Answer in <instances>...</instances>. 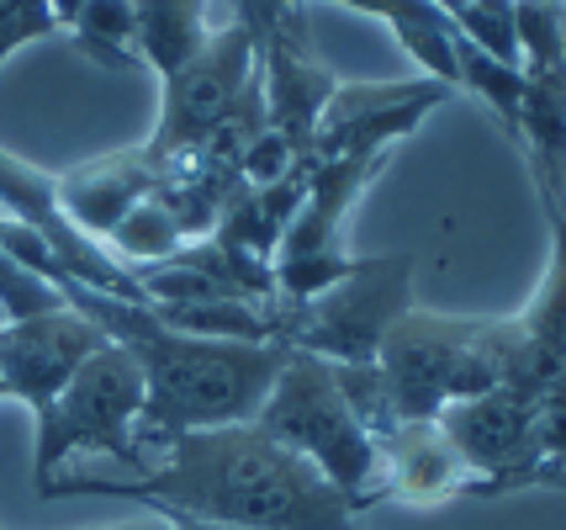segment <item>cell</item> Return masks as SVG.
Here are the masks:
<instances>
[{"label": "cell", "mask_w": 566, "mask_h": 530, "mask_svg": "<svg viewBox=\"0 0 566 530\" xmlns=\"http://www.w3.org/2000/svg\"><path fill=\"white\" fill-rule=\"evenodd\" d=\"M376 472H381V499L402 505H450L471 493V467L450 446L440 419H402V425L376 435Z\"/></svg>", "instance_id": "7c38bea8"}, {"label": "cell", "mask_w": 566, "mask_h": 530, "mask_svg": "<svg viewBox=\"0 0 566 530\" xmlns=\"http://www.w3.org/2000/svg\"><path fill=\"white\" fill-rule=\"evenodd\" d=\"M80 6H85V0H53V17H59V27H70Z\"/></svg>", "instance_id": "603a6c76"}, {"label": "cell", "mask_w": 566, "mask_h": 530, "mask_svg": "<svg viewBox=\"0 0 566 530\" xmlns=\"http://www.w3.org/2000/svg\"><path fill=\"white\" fill-rule=\"evenodd\" d=\"M64 27L53 17V0H0V64L11 53H22L27 43L59 38Z\"/></svg>", "instance_id": "d6986e66"}, {"label": "cell", "mask_w": 566, "mask_h": 530, "mask_svg": "<svg viewBox=\"0 0 566 530\" xmlns=\"http://www.w3.org/2000/svg\"><path fill=\"white\" fill-rule=\"evenodd\" d=\"M334 6H349V11H366L376 22H387L397 49L419 64L423 80L455 91V38H461V27L450 22L434 0H334Z\"/></svg>", "instance_id": "5bb4252c"}, {"label": "cell", "mask_w": 566, "mask_h": 530, "mask_svg": "<svg viewBox=\"0 0 566 530\" xmlns=\"http://www.w3.org/2000/svg\"><path fill=\"white\" fill-rule=\"evenodd\" d=\"M254 96H260V27L233 17L228 27L207 32L197 53L165 75L159 123L138 149L165 176L175 165L197 159Z\"/></svg>", "instance_id": "5b68a950"}, {"label": "cell", "mask_w": 566, "mask_h": 530, "mask_svg": "<svg viewBox=\"0 0 566 530\" xmlns=\"http://www.w3.org/2000/svg\"><path fill=\"white\" fill-rule=\"evenodd\" d=\"M191 239L180 233V224H175V212L154 191H148L144 202L127 212L123 224L106 233V250L123 260L127 271H144V266H165V260H175V254L186 250Z\"/></svg>", "instance_id": "e0dca14e"}, {"label": "cell", "mask_w": 566, "mask_h": 530, "mask_svg": "<svg viewBox=\"0 0 566 530\" xmlns=\"http://www.w3.org/2000/svg\"><path fill=\"white\" fill-rule=\"evenodd\" d=\"M339 75L323 70V59L302 38L296 11H275L260 27V96H265V123L307 159V144L318 133V117L334 96Z\"/></svg>", "instance_id": "8fae6325"}, {"label": "cell", "mask_w": 566, "mask_h": 530, "mask_svg": "<svg viewBox=\"0 0 566 530\" xmlns=\"http://www.w3.org/2000/svg\"><path fill=\"white\" fill-rule=\"evenodd\" d=\"M455 91L476 96L503 123L509 138L518 133V112H524V70L518 64H497L493 53L471 49L467 38H455Z\"/></svg>", "instance_id": "ac0fdd59"}, {"label": "cell", "mask_w": 566, "mask_h": 530, "mask_svg": "<svg viewBox=\"0 0 566 530\" xmlns=\"http://www.w3.org/2000/svg\"><path fill=\"white\" fill-rule=\"evenodd\" d=\"M64 32H74V43L106 70H148L133 0H85Z\"/></svg>", "instance_id": "2e32d148"}, {"label": "cell", "mask_w": 566, "mask_h": 530, "mask_svg": "<svg viewBox=\"0 0 566 530\" xmlns=\"http://www.w3.org/2000/svg\"><path fill=\"white\" fill-rule=\"evenodd\" d=\"M434 6H440V11H444V17H450V22H455V17H461V11H467L471 0H434Z\"/></svg>", "instance_id": "cb8c5ba5"}, {"label": "cell", "mask_w": 566, "mask_h": 530, "mask_svg": "<svg viewBox=\"0 0 566 530\" xmlns=\"http://www.w3.org/2000/svg\"><path fill=\"white\" fill-rule=\"evenodd\" d=\"M239 17L254 22V27H265L275 17V0H239Z\"/></svg>", "instance_id": "44dd1931"}, {"label": "cell", "mask_w": 566, "mask_h": 530, "mask_svg": "<svg viewBox=\"0 0 566 530\" xmlns=\"http://www.w3.org/2000/svg\"><path fill=\"white\" fill-rule=\"evenodd\" d=\"M64 298L53 292L49 281H38L32 271H22L11 254H6V245H0V319H32V313H49V308H59Z\"/></svg>", "instance_id": "ffe728a7"}, {"label": "cell", "mask_w": 566, "mask_h": 530, "mask_svg": "<svg viewBox=\"0 0 566 530\" xmlns=\"http://www.w3.org/2000/svg\"><path fill=\"white\" fill-rule=\"evenodd\" d=\"M254 425L265 429L275 446L302 456L307 467H318L355 509L381 499L376 440L360 425V414L349 408L345 387L334 377V361L307 351H286V366H281L275 387L265 393Z\"/></svg>", "instance_id": "277c9868"}, {"label": "cell", "mask_w": 566, "mask_h": 530, "mask_svg": "<svg viewBox=\"0 0 566 530\" xmlns=\"http://www.w3.org/2000/svg\"><path fill=\"white\" fill-rule=\"evenodd\" d=\"M440 429L471 467V493H503V488H535L545 482L541 425L535 398L509 382H493L461 404L440 408Z\"/></svg>", "instance_id": "ba28073f"}, {"label": "cell", "mask_w": 566, "mask_h": 530, "mask_svg": "<svg viewBox=\"0 0 566 530\" xmlns=\"http://www.w3.org/2000/svg\"><path fill=\"white\" fill-rule=\"evenodd\" d=\"M101 345L106 334L70 303L32 319H0V398L27 404L38 419Z\"/></svg>", "instance_id": "30bf717a"}, {"label": "cell", "mask_w": 566, "mask_h": 530, "mask_svg": "<svg viewBox=\"0 0 566 530\" xmlns=\"http://www.w3.org/2000/svg\"><path fill=\"white\" fill-rule=\"evenodd\" d=\"M408 308H413V260L376 254L313 298H271L275 345L323 355L334 366H360V361H376L387 329Z\"/></svg>", "instance_id": "52a82bcc"}, {"label": "cell", "mask_w": 566, "mask_h": 530, "mask_svg": "<svg viewBox=\"0 0 566 530\" xmlns=\"http://www.w3.org/2000/svg\"><path fill=\"white\" fill-rule=\"evenodd\" d=\"M296 6H302V0H275V11H296Z\"/></svg>", "instance_id": "d4e9b609"}, {"label": "cell", "mask_w": 566, "mask_h": 530, "mask_svg": "<svg viewBox=\"0 0 566 530\" xmlns=\"http://www.w3.org/2000/svg\"><path fill=\"white\" fill-rule=\"evenodd\" d=\"M133 11H138L144 64L154 75H170L207 38V0H133Z\"/></svg>", "instance_id": "9a60e30c"}, {"label": "cell", "mask_w": 566, "mask_h": 530, "mask_svg": "<svg viewBox=\"0 0 566 530\" xmlns=\"http://www.w3.org/2000/svg\"><path fill=\"white\" fill-rule=\"evenodd\" d=\"M154 186H159V170L144 159V149H123L106 154V159H91L80 170H64L59 176V207L74 228H85L91 239L106 245V233L123 224Z\"/></svg>", "instance_id": "4fadbf2b"}, {"label": "cell", "mask_w": 566, "mask_h": 530, "mask_svg": "<svg viewBox=\"0 0 566 530\" xmlns=\"http://www.w3.org/2000/svg\"><path fill=\"white\" fill-rule=\"evenodd\" d=\"M455 102L434 80H339L323 106L318 133L307 144V165L328 159H360V154H392L434 106Z\"/></svg>", "instance_id": "9c48e42d"}, {"label": "cell", "mask_w": 566, "mask_h": 530, "mask_svg": "<svg viewBox=\"0 0 566 530\" xmlns=\"http://www.w3.org/2000/svg\"><path fill=\"white\" fill-rule=\"evenodd\" d=\"M91 530H175V526L159 520V515H148V520H117V526H91Z\"/></svg>", "instance_id": "7402d4cb"}, {"label": "cell", "mask_w": 566, "mask_h": 530, "mask_svg": "<svg viewBox=\"0 0 566 530\" xmlns=\"http://www.w3.org/2000/svg\"><path fill=\"white\" fill-rule=\"evenodd\" d=\"M59 298L80 308L91 324L127 345L144 366V419L138 440L165 446L186 429H218V425H249L265 393L275 387L286 366V345L275 340H207V334H180L165 329L148 303H123L91 292L80 281H64Z\"/></svg>", "instance_id": "7a4b0ae2"}, {"label": "cell", "mask_w": 566, "mask_h": 530, "mask_svg": "<svg viewBox=\"0 0 566 530\" xmlns=\"http://www.w3.org/2000/svg\"><path fill=\"white\" fill-rule=\"evenodd\" d=\"M376 377L397 425L440 419V408L461 404L503 377L497 319H461V313H434L413 303L387 329L376 351Z\"/></svg>", "instance_id": "3957f363"}, {"label": "cell", "mask_w": 566, "mask_h": 530, "mask_svg": "<svg viewBox=\"0 0 566 530\" xmlns=\"http://www.w3.org/2000/svg\"><path fill=\"white\" fill-rule=\"evenodd\" d=\"M144 419V366L127 345H101L70 387L38 414V493L59 478V467L74 456H112L144 472L148 456L138 440Z\"/></svg>", "instance_id": "8992f818"}, {"label": "cell", "mask_w": 566, "mask_h": 530, "mask_svg": "<svg viewBox=\"0 0 566 530\" xmlns=\"http://www.w3.org/2000/svg\"><path fill=\"white\" fill-rule=\"evenodd\" d=\"M64 493L138 499L148 515L218 530H360V509L254 419L175 435L138 478H53L43 488V499Z\"/></svg>", "instance_id": "6da1fadb"}]
</instances>
